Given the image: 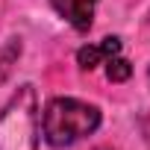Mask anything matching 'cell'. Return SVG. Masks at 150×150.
<instances>
[{
	"label": "cell",
	"mask_w": 150,
	"mask_h": 150,
	"mask_svg": "<svg viewBox=\"0 0 150 150\" xmlns=\"http://www.w3.org/2000/svg\"><path fill=\"white\" fill-rule=\"evenodd\" d=\"M100 127V109L77 97H53L41 115V135L50 147H71Z\"/></svg>",
	"instance_id": "obj_1"
},
{
	"label": "cell",
	"mask_w": 150,
	"mask_h": 150,
	"mask_svg": "<svg viewBox=\"0 0 150 150\" xmlns=\"http://www.w3.org/2000/svg\"><path fill=\"white\" fill-rule=\"evenodd\" d=\"M38 147V100L33 86H21L0 112V150Z\"/></svg>",
	"instance_id": "obj_2"
},
{
	"label": "cell",
	"mask_w": 150,
	"mask_h": 150,
	"mask_svg": "<svg viewBox=\"0 0 150 150\" xmlns=\"http://www.w3.org/2000/svg\"><path fill=\"white\" fill-rule=\"evenodd\" d=\"M53 9L74 27V30H80L86 33L91 27V18H94V6H97V0H50Z\"/></svg>",
	"instance_id": "obj_3"
},
{
	"label": "cell",
	"mask_w": 150,
	"mask_h": 150,
	"mask_svg": "<svg viewBox=\"0 0 150 150\" xmlns=\"http://www.w3.org/2000/svg\"><path fill=\"white\" fill-rule=\"evenodd\" d=\"M121 53V38H103L100 44H88V47H80V53H77V62H80V68H86V71H91V68H97V65H106L112 56H118Z\"/></svg>",
	"instance_id": "obj_4"
},
{
	"label": "cell",
	"mask_w": 150,
	"mask_h": 150,
	"mask_svg": "<svg viewBox=\"0 0 150 150\" xmlns=\"http://www.w3.org/2000/svg\"><path fill=\"white\" fill-rule=\"evenodd\" d=\"M129 62L127 59H121V56H112L109 62H106V77L112 80V83H124L127 77H129Z\"/></svg>",
	"instance_id": "obj_5"
}]
</instances>
